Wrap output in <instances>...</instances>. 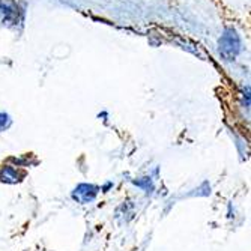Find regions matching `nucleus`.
Wrapping results in <instances>:
<instances>
[{"label":"nucleus","mask_w":251,"mask_h":251,"mask_svg":"<svg viewBox=\"0 0 251 251\" xmlns=\"http://www.w3.org/2000/svg\"><path fill=\"white\" fill-rule=\"evenodd\" d=\"M242 51V44L238 32L233 27H227L218 39V54L224 60H235Z\"/></svg>","instance_id":"obj_1"},{"label":"nucleus","mask_w":251,"mask_h":251,"mask_svg":"<svg viewBox=\"0 0 251 251\" xmlns=\"http://www.w3.org/2000/svg\"><path fill=\"white\" fill-rule=\"evenodd\" d=\"M97 191L98 188L94 187V185H87V184H81L77 187V190L74 191L73 197L81 203H87V201H92L97 196Z\"/></svg>","instance_id":"obj_2"},{"label":"nucleus","mask_w":251,"mask_h":251,"mask_svg":"<svg viewBox=\"0 0 251 251\" xmlns=\"http://www.w3.org/2000/svg\"><path fill=\"white\" fill-rule=\"evenodd\" d=\"M0 177H2L3 182H9V184H14V182H17V173L14 172V169L11 167H6L2 170V175H0Z\"/></svg>","instance_id":"obj_3"},{"label":"nucleus","mask_w":251,"mask_h":251,"mask_svg":"<svg viewBox=\"0 0 251 251\" xmlns=\"http://www.w3.org/2000/svg\"><path fill=\"white\" fill-rule=\"evenodd\" d=\"M9 124H11V121H9V116H8V115H5V113H0V129L6 128Z\"/></svg>","instance_id":"obj_4"}]
</instances>
